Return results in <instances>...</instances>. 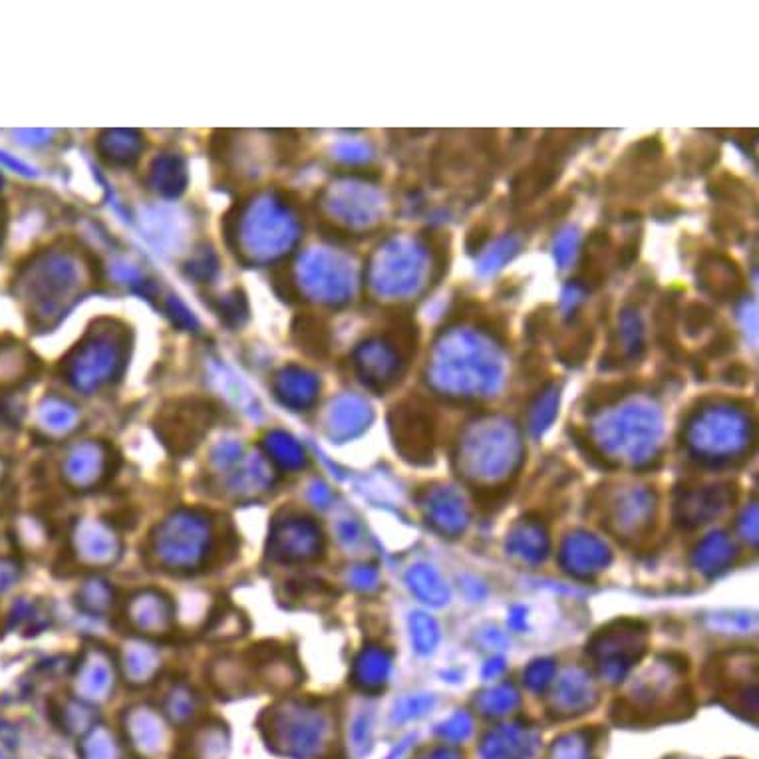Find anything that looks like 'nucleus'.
I'll return each mask as SVG.
<instances>
[{
    "mask_svg": "<svg viewBox=\"0 0 759 759\" xmlns=\"http://www.w3.org/2000/svg\"><path fill=\"white\" fill-rule=\"evenodd\" d=\"M106 475V458L94 446L78 448L67 462V477L72 487L86 491Z\"/></svg>",
    "mask_w": 759,
    "mask_h": 759,
    "instance_id": "obj_13",
    "label": "nucleus"
},
{
    "mask_svg": "<svg viewBox=\"0 0 759 759\" xmlns=\"http://www.w3.org/2000/svg\"><path fill=\"white\" fill-rule=\"evenodd\" d=\"M593 696V688H591V683L583 678V676H577V674H569L567 678H562V683L559 684V690H557V702L565 710H569L567 714H572V710H579L581 705L589 704V698Z\"/></svg>",
    "mask_w": 759,
    "mask_h": 759,
    "instance_id": "obj_20",
    "label": "nucleus"
},
{
    "mask_svg": "<svg viewBox=\"0 0 759 759\" xmlns=\"http://www.w3.org/2000/svg\"><path fill=\"white\" fill-rule=\"evenodd\" d=\"M507 549L525 561L537 562L547 555L549 539H547V533L541 523L525 519L511 531L509 541H507Z\"/></svg>",
    "mask_w": 759,
    "mask_h": 759,
    "instance_id": "obj_14",
    "label": "nucleus"
},
{
    "mask_svg": "<svg viewBox=\"0 0 759 759\" xmlns=\"http://www.w3.org/2000/svg\"><path fill=\"white\" fill-rule=\"evenodd\" d=\"M390 671H392V656L380 647H368L354 661V686L364 692H380L390 678Z\"/></svg>",
    "mask_w": 759,
    "mask_h": 759,
    "instance_id": "obj_11",
    "label": "nucleus"
},
{
    "mask_svg": "<svg viewBox=\"0 0 759 759\" xmlns=\"http://www.w3.org/2000/svg\"><path fill=\"white\" fill-rule=\"evenodd\" d=\"M80 605L84 610H88L92 615H104L110 610L114 603V591L108 583L104 581H88L80 589Z\"/></svg>",
    "mask_w": 759,
    "mask_h": 759,
    "instance_id": "obj_21",
    "label": "nucleus"
},
{
    "mask_svg": "<svg viewBox=\"0 0 759 759\" xmlns=\"http://www.w3.org/2000/svg\"><path fill=\"white\" fill-rule=\"evenodd\" d=\"M426 518L434 527L440 531L441 535L458 537L467 525V509L463 503L462 496L455 494L453 489L441 487L431 489L424 499Z\"/></svg>",
    "mask_w": 759,
    "mask_h": 759,
    "instance_id": "obj_10",
    "label": "nucleus"
},
{
    "mask_svg": "<svg viewBox=\"0 0 759 759\" xmlns=\"http://www.w3.org/2000/svg\"><path fill=\"white\" fill-rule=\"evenodd\" d=\"M431 705V700L426 698V696H412V698H404L402 702H398L396 710H394V720L396 722H404V720H410V718H418V715L424 714Z\"/></svg>",
    "mask_w": 759,
    "mask_h": 759,
    "instance_id": "obj_28",
    "label": "nucleus"
},
{
    "mask_svg": "<svg viewBox=\"0 0 759 759\" xmlns=\"http://www.w3.org/2000/svg\"><path fill=\"white\" fill-rule=\"evenodd\" d=\"M78 561L88 567H108L120 559L121 541L111 525L99 519H82L72 535Z\"/></svg>",
    "mask_w": 759,
    "mask_h": 759,
    "instance_id": "obj_5",
    "label": "nucleus"
},
{
    "mask_svg": "<svg viewBox=\"0 0 759 759\" xmlns=\"http://www.w3.org/2000/svg\"><path fill=\"white\" fill-rule=\"evenodd\" d=\"M591 652L608 680H620L644 652V630L639 622H618L596 637Z\"/></svg>",
    "mask_w": 759,
    "mask_h": 759,
    "instance_id": "obj_3",
    "label": "nucleus"
},
{
    "mask_svg": "<svg viewBox=\"0 0 759 759\" xmlns=\"http://www.w3.org/2000/svg\"><path fill=\"white\" fill-rule=\"evenodd\" d=\"M519 696L511 686H499L496 690H489L479 698L477 705L484 710V714H506L507 710H511L518 704Z\"/></svg>",
    "mask_w": 759,
    "mask_h": 759,
    "instance_id": "obj_26",
    "label": "nucleus"
},
{
    "mask_svg": "<svg viewBox=\"0 0 759 759\" xmlns=\"http://www.w3.org/2000/svg\"><path fill=\"white\" fill-rule=\"evenodd\" d=\"M553 674H555L553 662H533V664L529 666L527 674H525V680H527L529 688H533V690H543V688L553 680Z\"/></svg>",
    "mask_w": 759,
    "mask_h": 759,
    "instance_id": "obj_29",
    "label": "nucleus"
},
{
    "mask_svg": "<svg viewBox=\"0 0 759 759\" xmlns=\"http://www.w3.org/2000/svg\"><path fill=\"white\" fill-rule=\"evenodd\" d=\"M410 628H412V642L419 654H428L436 649L440 640V628L434 618H429L424 613H416L410 618Z\"/></svg>",
    "mask_w": 759,
    "mask_h": 759,
    "instance_id": "obj_22",
    "label": "nucleus"
},
{
    "mask_svg": "<svg viewBox=\"0 0 759 759\" xmlns=\"http://www.w3.org/2000/svg\"><path fill=\"white\" fill-rule=\"evenodd\" d=\"M610 562V553L603 541L586 533H574L562 543V569L579 579H591Z\"/></svg>",
    "mask_w": 759,
    "mask_h": 759,
    "instance_id": "obj_8",
    "label": "nucleus"
},
{
    "mask_svg": "<svg viewBox=\"0 0 759 759\" xmlns=\"http://www.w3.org/2000/svg\"><path fill=\"white\" fill-rule=\"evenodd\" d=\"M198 714V698L188 686H176L166 698V715L171 724L186 726Z\"/></svg>",
    "mask_w": 759,
    "mask_h": 759,
    "instance_id": "obj_19",
    "label": "nucleus"
},
{
    "mask_svg": "<svg viewBox=\"0 0 759 759\" xmlns=\"http://www.w3.org/2000/svg\"><path fill=\"white\" fill-rule=\"evenodd\" d=\"M322 550L319 525L307 518L278 519L271 531L269 553L283 562H305L317 559Z\"/></svg>",
    "mask_w": 759,
    "mask_h": 759,
    "instance_id": "obj_4",
    "label": "nucleus"
},
{
    "mask_svg": "<svg viewBox=\"0 0 759 759\" xmlns=\"http://www.w3.org/2000/svg\"><path fill=\"white\" fill-rule=\"evenodd\" d=\"M114 690V664L108 652L92 649L80 661L76 678L78 698L86 704L102 702Z\"/></svg>",
    "mask_w": 759,
    "mask_h": 759,
    "instance_id": "obj_9",
    "label": "nucleus"
},
{
    "mask_svg": "<svg viewBox=\"0 0 759 759\" xmlns=\"http://www.w3.org/2000/svg\"><path fill=\"white\" fill-rule=\"evenodd\" d=\"M470 730H472L470 718L465 714H458L453 715L450 722H448V726H446V732H443V734L448 737H463Z\"/></svg>",
    "mask_w": 759,
    "mask_h": 759,
    "instance_id": "obj_32",
    "label": "nucleus"
},
{
    "mask_svg": "<svg viewBox=\"0 0 759 759\" xmlns=\"http://www.w3.org/2000/svg\"><path fill=\"white\" fill-rule=\"evenodd\" d=\"M407 584L412 593L431 606H441L448 603V586L441 581L440 574L428 565H416L407 572Z\"/></svg>",
    "mask_w": 759,
    "mask_h": 759,
    "instance_id": "obj_17",
    "label": "nucleus"
},
{
    "mask_svg": "<svg viewBox=\"0 0 759 759\" xmlns=\"http://www.w3.org/2000/svg\"><path fill=\"white\" fill-rule=\"evenodd\" d=\"M269 485H271L269 470H264L261 463H253L251 467H247L245 472L235 477L233 491H237L239 496H257V494L266 491Z\"/></svg>",
    "mask_w": 759,
    "mask_h": 759,
    "instance_id": "obj_23",
    "label": "nucleus"
},
{
    "mask_svg": "<svg viewBox=\"0 0 759 759\" xmlns=\"http://www.w3.org/2000/svg\"><path fill=\"white\" fill-rule=\"evenodd\" d=\"M126 739L140 758H162L169 746V730L166 720L147 705L132 708L126 720Z\"/></svg>",
    "mask_w": 759,
    "mask_h": 759,
    "instance_id": "obj_6",
    "label": "nucleus"
},
{
    "mask_svg": "<svg viewBox=\"0 0 759 759\" xmlns=\"http://www.w3.org/2000/svg\"><path fill=\"white\" fill-rule=\"evenodd\" d=\"M734 550H736L734 543L727 539L724 533H714L698 545V549L693 553V562L705 574H715V572L724 571L732 562Z\"/></svg>",
    "mask_w": 759,
    "mask_h": 759,
    "instance_id": "obj_16",
    "label": "nucleus"
},
{
    "mask_svg": "<svg viewBox=\"0 0 759 759\" xmlns=\"http://www.w3.org/2000/svg\"><path fill=\"white\" fill-rule=\"evenodd\" d=\"M159 666H162L159 652L154 647H150V644L135 642L123 654L126 678H128V683L135 684V686L152 683L155 674L159 672Z\"/></svg>",
    "mask_w": 759,
    "mask_h": 759,
    "instance_id": "obj_15",
    "label": "nucleus"
},
{
    "mask_svg": "<svg viewBox=\"0 0 759 759\" xmlns=\"http://www.w3.org/2000/svg\"><path fill=\"white\" fill-rule=\"evenodd\" d=\"M351 581L360 591H372V589L378 586V572L372 567H358L351 574Z\"/></svg>",
    "mask_w": 759,
    "mask_h": 759,
    "instance_id": "obj_30",
    "label": "nucleus"
},
{
    "mask_svg": "<svg viewBox=\"0 0 759 759\" xmlns=\"http://www.w3.org/2000/svg\"><path fill=\"white\" fill-rule=\"evenodd\" d=\"M82 759H123L120 742L108 727L94 726L80 742Z\"/></svg>",
    "mask_w": 759,
    "mask_h": 759,
    "instance_id": "obj_18",
    "label": "nucleus"
},
{
    "mask_svg": "<svg viewBox=\"0 0 759 759\" xmlns=\"http://www.w3.org/2000/svg\"><path fill=\"white\" fill-rule=\"evenodd\" d=\"M229 732L221 722H207L195 727L189 737L183 759H227Z\"/></svg>",
    "mask_w": 759,
    "mask_h": 759,
    "instance_id": "obj_12",
    "label": "nucleus"
},
{
    "mask_svg": "<svg viewBox=\"0 0 759 759\" xmlns=\"http://www.w3.org/2000/svg\"><path fill=\"white\" fill-rule=\"evenodd\" d=\"M269 453L283 470L295 472L305 465V453L288 438H273L269 441Z\"/></svg>",
    "mask_w": 759,
    "mask_h": 759,
    "instance_id": "obj_24",
    "label": "nucleus"
},
{
    "mask_svg": "<svg viewBox=\"0 0 759 759\" xmlns=\"http://www.w3.org/2000/svg\"><path fill=\"white\" fill-rule=\"evenodd\" d=\"M436 759H450V758H436Z\"/></svg>",
    "mask_w": 759,
    "mask_h": 759,
    "instance_id": "obj_34",
    "label": "nucleus"
},
{
    "mask_svg": "<svg viewBox=\"0 0 759 759\" xmlns=\"http://www.w3.org/2000/svg\"><path fill=\"white\" fill-rule=\"evenodd\" d=\"M213 541L215 531L205 513L177 509L152 533L150 555L164 571L193 572L210 559Z\"/></svg>",
    "mask_w": 759,
    "mask_h": 759,
    "instance_id": "obj_1",
    "label": "nucleus"
},
{
    "mask_svg": "<svg viewBox=\"0 0 759 759\" xmlns=\"http://www.w3.org/2000/svg\"><path fill=\"white\" fill-rule=\"evenodd\" d=\"M331 497L332 494L329 491V487H324V485H315L310 489V499L319 507H327V503L331 501Z\"/></svg>",
    "mask_w": 759,
    "mask_h": 759,
    "instance_id": "obj_33",
    "label": "nucleus"
},
{
    "mask_svg": "<svg viewBox=\"0 0 759 759\" xmlns=\"http://www.w3.org/2000/svg\"><path fill=\"white\" fill-rule=\"evenodd\" d=\"M264 742L266 746L290 759H309L315 756L327 737L324 714L303 702H285L266 710L263 718Z\"/></svg>",
    "mask_w": 759,
    "mask_h": 759,
    "instance_id": "obj_2",
    "label": "nucleus"
},
{
    "mask_svg": "<svg viewBox=\"0 0 759 759\" xmlns=\"http://www.w3.org/2000/svg\"><path fill=\"white\" fill-rule=\"evenodd\" d=\"M241 615L237 613H223L217 615L211 625V635H217L221 639H235L241 635Z\"/></svg>",
    "mask_w": 759,
    "mask_h": 759,
    "instance_id": "obj_27",
    "label": "nucleus"
},
{
    "mask_svg": "<svg viewBox=\"0 0 759 759\" xmlns=\"http://www.w3.org/2000/svg\"><path fill=\"white\" fill-rule=\"evenodd\" d=\"M128 622L138 635L162 637L174 627V605L157 591H140L130 598Z\"/></svg>",
    "mask_w": 759,
    "mask_h": 759,
    "instance_id": "obj_7",
    "label": "nucleus"
},
{
    "mask_svg": "<svg viewBox=\"0 0 759 759\" xmlns=\"http://www.w3.org/2000/svg\"><path fill=\"white\" fill-rule=\"evenodd\" d=\"M724 501L720 499V491H705V494H698L693 499H688L684 503V515L686 519H690L693 523H702L708 515H714L720 509H724Z\"/></svg>",
    "mask_w": 759,
    "mask_h": 759,
    "instance_id": "obj_25",
    "label": "nucleus"
},
{
    "mask_svg": "<svg viewBox=\"0 0 759 759\" xmlns=\"http://www.w3.org/2000/svg\"><path fill=\"white\" fill-rule=\"evenodd\" d=\"M583 742H577L574 737L567 739V742H561L559 744V751H557V759H584L586 754H584V748L581 746Z\"/></svg>",
    "mask_w": 759,
    "mask_h": 759,
    "instance_id": "obj_31",
    "label": "nucleus"
}]
</instances>
